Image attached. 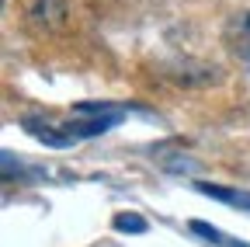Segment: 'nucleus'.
Listing matches in <instances>:
<instances>
[{"instance_id":"1","label":"nucleus","mask_w":250,"mask_h":247,"mask_svg":"<svg viewBox=\"0 0 250 247\" xmlns=\"http://www.w3.org/2000/svg\"><path fill=\"white\" fill-rule=\"evenodd\" d=\"M24 18L35 32L56 35L70 21V0H24Z\"/></svg>"},{"instance_id":"2","label":"nucleus","mask_w":250,"mask_h":247,"mask_svg":"<svg viewBox=\"0 0 250 247\" xmlns=\"http://www.w3.org/2000/svg\"><path fill=\"white\" fill-rule=\"evenodd\" d=\"M223 42L229 49L233 59L240 63H250V11H236L226 18L223 24Z\"/></svg>"},{"instance_id":"3","label":"nucleus","mask_w":250,"mask_h":247,"mask_svg":"<svg viewBox=\"0 0 250 247\" xmlns=\"http://www.w3.org/2000/svg\"><path fill=\"white\" fill-rule=\"evenodd\" d=\"M39 115H24L21 118V126L31 133V136H35V139H42V143H49V146H56V150H66V146H73V136L66 133V129H56V126H49V122H45V126H42V122H35Z\"/></svg>"},{"instance_id":"4","label":"nucleus","mask_w":250,"mask_h":247,"mask_svg":"<svg viewBox=\"0 0 250 247\" xmlns=\"http://www.w3.org/2000/svg\"><path fill=\"white\" fill-rule=\"evenodd\" d=\"M111 126H118V115H108V118H90V122H62V129H66L73 139H87V136H101L108 133Z\"/></svg>"},{"instance_id":"5","label":"nucleus","mask_w":250,"mask_h":247,"mask_svg":"<svg viewBox=\"0 0 250 247\" xmlns=\"http://www.w3.org/2000/svg\"><path fill=\"white\" fill-rule=\"evenodd\" d=\"M188 230H191V233H198L202 240H212V244H219V247H250L247 240H240V237H229V233H223L219 226H212V223H205V220H191V223H188Z\"/></svg>"},{"instance_id":"6","label":"nucleus","mask_w":250,"mask_h":247,"mask_svg":"<svg viewBox=\"0 0 250 247\" xmlns=\"http://www.w3.org/2000/svg\"><path fill=\"white\" fill-rule=\"evenodd\" d=\"M111 226H115L118 233H146V230H149V223L143 220L139 212H115Z\"/></svg>"}]
</instances>
